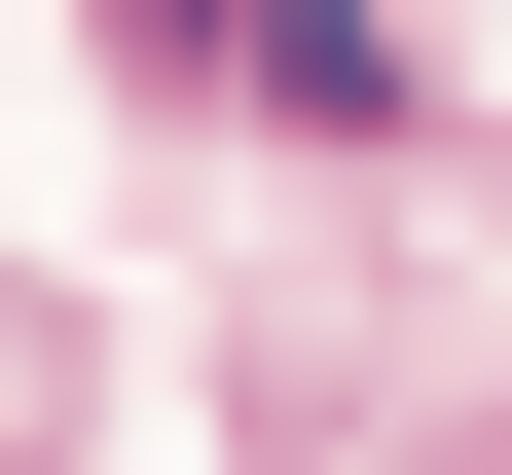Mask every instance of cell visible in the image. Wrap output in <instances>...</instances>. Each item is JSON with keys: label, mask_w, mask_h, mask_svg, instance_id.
<instances>
[{"label": "cell", "mask_w": 512, "mask_h": 475, "mask_svg": "<svg viewBox=\"0 0 512 475\" xmlns=\"http://www.w3.org/2000/svg\"><path fill=\"white\" fill-rule=\"evenodd\" d=\"M110 37H220V0H110Z\"/></svg>", "instance_id": "6da1fadb"}]
</instances>
